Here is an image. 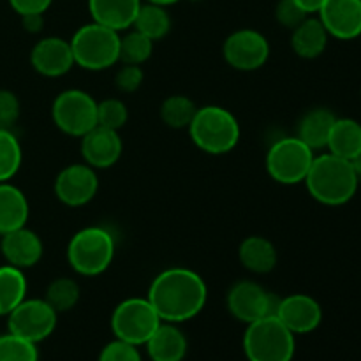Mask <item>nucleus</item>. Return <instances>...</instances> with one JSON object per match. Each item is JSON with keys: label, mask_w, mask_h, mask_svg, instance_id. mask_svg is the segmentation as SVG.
<instances>
[{"label": "nucleus", "mask_w": 361, "mask_h": 361, "mask_svg": "<svg viewBox=\"0 0 361 361\" xmlns=\"http://www.w3.org/2000/svg\"><path fill=\"white\" fill-rule=\"evenodd\" d=\"M133 28L147 35L152 41H161L171 30V16L168 13V7L157 6V4L143 2L136 14Z\"/></svg>", "instance_id": "nucleus-27"}, {"label": "nucleus", "mask_w": 361, "mask_h": 361, "mask_svg": "<svg viewBox=\"0 0 361 361\" xmlns=\"http://www.w3.org/2000/svg\"><path fill=\"white\" fill-rule=\"evenodd\" d=\"M129 120V109L122 99L109 97L97 102V126L120 130Z\"/></svg>", "instance_id": "nucleus-33"}, {"label": "nucleus", "mask_w": 361, "mask_h": 361, "mask_svg": "<svg viewBox=\"0 0 361 361\" xmlns=\"http://www.w3.org/2000/svg\"><path fill=\"white\" fill-rule=\"evenodd\" d=\"M81 298V288L74 279L59 277L48 286L44 300L56 312H69Z\"/></svg>", "instance_id": "nucleus-30"}, {"label": "nucleus", "mask_w": 361, "mask_h": 361, "mask_svg": "<svg viewBox=\"0 0 361 361\" xmlns=\"http://www.w3.org/2000/svg\"><path fill=\"white\" fill-rule=\"evenodd\" d=\"M143 0H88L92 21L116 32L133 28Z\"/></svg>", "instance_id": "nucleus-20"}, {"label": "nucleus", "mask_w": 361, "mask_h": 361, "mask_svg": "<svg viewBox=\"0 0 361 361\" xmlns=\"http://www.w3.org/2000/svg\"><path fill=\"white\" fill-rule=\"evenodd\" d=\"M317 18L330 37L353 41L361 35V0H324Z\"/></svg>", "instance_id": "nucleus-15"}, {"label": "nucleus", "mask_w": 361, "mask_h": 361, "mask_svg": "<svg viewBox=\"0 0 361 361\" xmlns=\"http://www.w3.org/2000/svg\"><path fill=\"white\" fill-rule=\"evenodd\" d=\"M238 257L242 267L254 275L270 274L279 263V252L274 243L259 235L247 236L240 243Z\"/></svg>", "instance_id": "nucleus-21"}, {"label": "nucleus", "mask_w": 361, "mask_h": 361, "mask_svg": "<svg viewBox=\"0 0 361 361\" xmlns=\"http://www.w3.org/2000/svg\"><path fill=\"white\" fill-rule=\"evenodd\" d=\"M328 152L353 161L361 152V123L355 118H337L326 145Z\"/></svg>", "instance_id": "nucleus-25"}, {"label": "nucleus", "mask_w": 361, "mask_h": 361, "mask_svg": "<svg viewBox=\"0 0 361 361\" xmlns=\"http://www.w3.org/2000/svg\"><path fill=\"white\" fill-rule=\"evenodd\" d=\"M337 120L334 111L326 108H314L302 116L298 123V134L296 137L309 145L314 152L323 150L328 145L334 123Z\"/></svg>", "instance_id": "nucleus-24"}, {"label": "nucleus", "mask_w": 361, "mask_h": 361, "mask_svg": "<svg viewBox=\"0 0 361 361\" xmlns=\"http://www.w3.org/2000/svg\"><path fill=\"white\" fill-rule=\"evenodd\" d=\"M305 185L317 203L342 207L356 196L360 178L351 161L326 152L314 157Z\"/></svg>", "instance_id": "nucleus-2"}, {"label": "nucleus", "mask_w": 361, "mask_h": 361, "mask_svg": "<svg viewBox=\"0 0 361 361\" xmlns=\"http://www.w3.org/2000/svg\"><path fill=\"white\" fill-rule=\"evenodd\" d=\"M247 361H293L296 335L279 321L275 314L247 324L243 334Z\"/></svg>", "instance_id": "nucleus-5"}, {"label": "nucleus", "mask_w": 361, "mask_h": 361, "mask_svg": "<svg viewBox=\"0 0 361 361\" xmlns=\"http://www.w3.org/2000/svg\"><path fill=\"white\" fill-rule=\"evenodd\" d=\"M0 240H2V233H0Z\"/></svg>", "instance_id": "nucleus-43"}, {"label": "nucleus", "mask_w": 361, "mask_h": 361, "mask_svg": "<svg viewBox=\"0 0 361 361\" xmlns=\"http://www.w3.org/2000/svg\"><path fill=\"white\" fill-rule=\"evenodd\" d=\"M99 192L97 169L85 162L69 164L56 175L55 194L60 203L80 208L90 203Z\"/></svg>", "instance_id": "nucleus-13"}, {"label": "nucleus", "mask_w": 361, "mask_h": 361, "mask_svg": "<svg viewBox=\"0 0 361 361\" xmlns=\"http://www.w3.org/2000/svg\"><path fill=\"white\" fill-rule=\"evenodd\" d=\"M30 207L23 190L9 182H0V233L27 226Z\"/></svg>", "instance_id": "nucleus-22"}, {"label": "nucleus", "mask_w": 361, "mask_h": 361, "mask_svg": "<svg viewBox=\"0 0 361 361\" xmlns=\"http://www.w3.org/2000/svg\"><path fill=\"white\" fill-rule=\"evenodd\" d=\"M307 18V14L300 9L295 4V0H281L275 7V20L286 28H296L303 20Z\"/></svg>", "instance_id": "nucleus-37"}, {"label": "nucleus", "mask_w": 361, "mask_h": 361, "mask_svg": "<svg viewBox=\"0 0 361 361\" xmlns=\"http://www.w3.org/2000/svg\"><path fill=\"white\" fill-rule=\"evenodd\" d=\"M187 130L192 143L210 155L229 154L242 136L238 118L229 109L215 104L197 108Z\"/></svg>", "instance_id": "nucleus-3"}, {"label": "nucleus", "mask_w": 361, "mask_h": 361, "mask_svg": "<svg viewBox=\"0 0 361 361\" xmlns=\"http://www.w3.org/2000/svg\"><path fill=\"white\" fill-rule=\"evenodd\" d=\"M116 243L111 231L101 226H88L74 233L67 245V261L78 275L97 277L111 267Z\"/></svg>", "instance_id": "nucleus-4"}, {"label": "nucleus", "mask_w": 361, "mask_h": 361, "mask_svg": "<svg viewBox=\"0 0 361 361\" xmlns=\"http://www.w3.org/2000/svg\"><path fill=\"white\" fill-rule=\"evenodd\" d=\"M145 73L141 66H127L123 63L115 74V87L120 94H134L143 85Z\"/></svg>", "instance_id": "nucleus-35"}, {"label": "nucleus", "mask_w": 361, "mask_h": 361, "mask_svg": "<svg viewBox=\"0 0 361 361\" xmlns=\"http://www.w3.org/2000/svg\"><path fill=\"white\" fill-rule=\"evenodd\" d=\"M28 282L23 270L11 264L0 267V316H9L25 298Z\"/></svg>", "instance_id": "nucleus-26"}, {"label": "nucleus", "mask_w": 361, "mask_h": 361, "mask_svg": "<svg viewBox=\"0 0 361 361\" xmlns=\"http://www.w3.org/2000/svg\"><path fill=\"white\" fill-rule=\"evenodd\" d=\"M69 42L74 62L87 71H104L120 62V32L101 23L83 25Z\"/></svg>", "instance_id": "nucleus-6"}, {"label": "nucleus", "mask_w": 361, "mask_h": 361, "mask_svg": "<svg viewBox=\"0 0 361 361\" xmlns=\"http://www.w3.org/2000/svg\"><path fill=\"white\" fill-rule=\"evenodd\" d=\"M226 305L236 321L250 324L261 317L275 314L277 300L257 282L240 281L228 291Z\"/></svg>", "instance_id": "nucleus-12"}, {"label": "nucleus", "mask_w": 361, "mask_h": 361, "mask_svg": "<svg viewBox=\"0 0 361 361\" xmlns=\"http://www.w3.org/2000/svg\"><path fill=\"white\" fill-rule=\"evenodd\" d=\"M197 111L196 102L187 95H169L161 104V120L171 129H187Z\"/></svg>", "instance_id": "nucleus-28"}, {"label": "nucleus", "mask_w": 361, "mask_h": 361, "mask_svg": "<svg viewBox=\"0 0 361 361\" xmlns=\"http://www.w3.org/2000/svg\"><path fill=\"white\" fill-rule=\"evenodd\" d=\"M270 42L254 28H240L228 35L222 46L224 60L236 71H257L270 59Z\"/></svg>", "instance_id": "nucleus-11"}, {"label": "nucleus", "mask_w": 361, "mask_h": 361, "mask_svg": "<svg viewBox=\"0 0 361 361\" xmlns=\"http://www.w3.org/2000/svg\"><path fill=\"white\" fill-rule=\"evenodd\" d=\"M30 63L35 73L46 78H60L73 69L74 53L71 42L62 37H44L35 42L30 51Z\"/></svg>", "instance_id": "nucleus-16"}, {"label": "nucleus", "mask_w": 361, "mask_h": 361, "mask_svg": "<svg viewBox=\"0 0 361 361\" xmlns=\"http://www.w3.org/2000/svg\"><path fill=\"white\" fill-rule=\"evenodd\" d=\"M154 53V41L133 28L120 35V62L127 66H143Z\"/></svg>", "instance_id": "nucleus-29"}, {"label": "nucleus", "mask_w": 361, "mask_h": 361, "mask_svg": "<svg viewBox=\"0 0 361 361\" xmlns=\"http://www.w3.org/2000/svg\"><path fill=\"white\" fill-rule=\"evenodd\" d=\"M275 316L295 335H307L317 330L323 321V309L316 298L303 293L277 300Z\"/></svg>", "instance_id": "nucleus-14"}, {"label": "nucleus", "mask_w": 361, "mask_h": 361, "mask_svg": "<svg viewBox=\"0 0 361 361\" xmlns=\"http://www.w3.org/2000/svg\"><path fill=\"white\" fill-rule=\"evenodd\" d=\"M21 113L20 99L11 90H0V129H13Z\"/></svg>", "instance_id": "nucleus-36"}, {"label": "nucleus", "mask_w": 361, "mask_h": 361, "mask_svg": "<svg viewBox=\"0 0 361 361\" xmlns=\"http://www.w3.org/2000/svg\"><path fill=\"white\" fill-rule=\"evenodd\" d=\"M59 312L44 298H25L7 316L9 334L25 338L32 344L46 341L55 331Z\"/></svg>", "instance_id": "nucleus-10"}, {"label": "nucleus", "mask_w": 361, "mask_h": 361, "mask_svg": "<svg viewBox=\"0 0 361 361\" xmlns=\"http://www.w3.org/2000/svg\"><path fill=\"white\" fill-rule=\"evenodd\" d=\"M23 28L30 34H39L44 28V14H25L21 16Z\"/></svg>", "instance_id": "nucleus-39"}, {"label": "nucleus", "mask_w": 361, "mask_h": 361, "mask_svg": "<svg viewBox=\"0 0 361 361\" xmlns=\"http://www.w3.org/2000/svg\"><path fill=\"white\" fill-rule=\"evenodd\" d=\"M9 4L20 16H25V14H44L53 0H9Z\"/></svg>", "instance_id": "nucleus-38"}, {"label": "nucleus", "mask_w": 361, "mask_h": 361, "mask_svg": "<svg viewBox=\"0 0 361 361\" xmlns=\"http://www.w3.org/2000/svg\"><path fill=\"white\" fill-rule=\"evenodd\" d=\"M51 118L63 134L83 137L97 126V101L80 88L63 90L53 101Z\"/></svg>", "instance_id": "nucleus-9"}, {"label": "nucleus", "mask_w": 361, "mask_h": 361, "mask_svg": "<svg viewBox=\"0 0 361 361\" xmlns=\"http://www.w3.org/2000/svg\"><path fill=\"white\" fill-rule=\"evenodd\" d=\"M0 252L7 264L16 267L20 270L35 267L44 254V245L39 235L27 226L14 231L4 233L0 240Z\"/></svg>", "instance_id": "nucleus-18"}, {"label": "nucleus", "mask_w": 361, "mask_h": 361, "mask_svg": "<svg viewBox=\"0 0 361 361\" xmlns=\"http://www.w3.org/2000/svg\"><path fill=\"white\" fill-rule=\"evenodd\" d=\"M324 0H295L296 6L307 14V16H312V14L319 13L321 6H323Z\"/></svg>", "instance_id": "nucleus-40"}, {"label": "nucleus", "mask_w": 361, "mask_h": 361, "mask_svg": "<svg viewBox=\"0 0 361 361\" xmlns=\"http://www.w3.org/2000/svg\"><path fill=\"white\" fill-rule=\"evenodd\" d=\"M0 361H39L37 344L13 334L0 335Z\"/></svg>", "instance_id": "nucleus-32"}, {"label": "nucleus", "mask_w": 361, "mask_h": 361, "mask_svg": "<svg viewBox=\"0 0 361 361\" xmlns=\"http://www.w3.org/2000/svg\"><path fill=\"white\" fill-rule=\"evenodd\" d=\"M145 348L152 361H183L189 351V342L178 324L162 321Z\"/></svg>", "instance_id": "nucleus-19"}, {"label": "nucleus", "mask_w": 361, "mask_h": 361, "mask_svg": "<svg viewBox=\"0 0 361 361\" xmlns=\"http://www.w3.org/2000/svg\"><path fill=\"white\" fill-rule=\"evenodd\" d=\"M123 152L118 130L95 126L81 137V155L85 164L94 169H108L120 161Z\"/></svg>", "instance_id": "nucleus-17"}, {"label": "nucleus", "mask_w": 361, "mask_h": 361, "mask_svg": "<svg viewBox=\"0 0 361 361\" xmlns=\"http://www.w3.org/2000/svg\"><path fill=\"white\" fill-rule=\"evenodd\" d=\"M353 168H355V171H356V175H358V178L361 180V152L358 155H356L355 159H353Z\"/></svg>", "instance_id": "nucleus-41"}, {"label": "nucleus", "mask_w": 361, "mask_h": 361, "mask_svg": "<svg viewBox=\"0 0 361 361\" xmlns=\"http://www.w3.org/2000/svg\"><path fill=\"white\" fill-rule=\"evenodd\" d=\"M147 298L161 321L182 324L204 309L208 288L203 277L190 268L171 267L152 281Z\"/></svg>", "instance_id": "nucleus-1"}, {"label": "nucleus", "mask_w": 361, "mask_h": 361, "mask_svg": "<svg viewBox=\"0 0 361 361\" xmlns=\"http://www.w3.org/2000/svg\"><path fill=\"white\" fill-rule=\"evenodd\" d=\"M314 154L309 145L296 136H286L275 141L267 154V171L282 185H296L305 182L312 166Z\"/></svg>", "instance_id": "nucleus-7"}, {"label": "nucleus", "mask_w": 361, "mask_h": 361, "mask_svg": "<svg viewBox=\"0 0 361 361\" xmlns=\"http://www.w3.org/2000/svg\"><path fill=\"white\" fill-rule=\"evenodd\" d=\"M23 152L11 129H0V182H9L20 169Z\"/></svg>", "instance_id": "nucleus-31"}, {"label": "nucleus", "mask_w": 361, "mask_h": 361, "mask_svg": "<svg viewBox=\"0 0 361 361\" xmlns=\"http://www.w3.org/2000/svg\"><path fill=\"white\" fill-rule=\"evenodd\" d=\"M97 361H143V356L140 348L115 338L102 348Z\"/></svg>", "instance_id": "nucleus-34"}, {"label": "nucleus", "mask_w": 361, "mask_h": 361, "mask_svg": "<svg viewBox=\"0 0 361 361\" xmlns=\"http://www.w3.org/2000/svg\"><path fill=\"white\" fill-rule=\"evenodd\" d=\"M161 323V317L148 298L123 300L115 307L109 321L115 338L136 348L147 344Z\"/></svg>", "instance_id": "nucleus-8"}, {"label": "nucleus", "mask_w": 361, "mask_h": 361, "mask_svg": "<svg viewBox=\"0 0 361 361\" xmlns=\"http://www.w3.org/2000/svg\"><path fill=\"white\" fill-rule=\"evenodd\" d=\"M330 34L326 32L319 18L307 16L296 28H293L291 46L302 59L312 60L324 53Z\"/></svg>", "instance_id": "nucleus-23"}, {"label": "nucleus", "mask_w": 361, "mask_h": 361, "mask_svg": "<svg viewBox=\"0 0 361 361\" xmlns=\"http://www.w3.org/2000/svg\"><path fill=\"white\" fill-rule=\"evenodd\" d=\"M143 2H150V4H157V6L169 7V6H173V4H178L180 0H143Z\"/></svg>", "instance_id": "nucleus-42"}]
</instances>
